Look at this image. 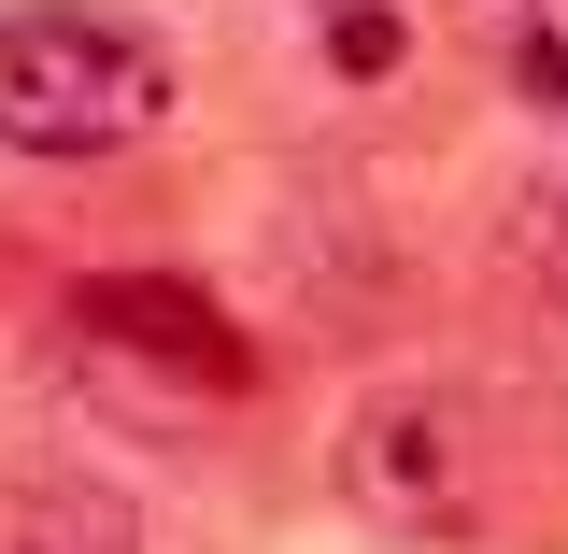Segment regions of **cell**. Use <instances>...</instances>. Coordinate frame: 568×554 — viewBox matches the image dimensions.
Segmentation results:
<instances>
[{"instance_id": "7a4b0ae2", "label": "cell", "mask_w": 568, "mask_h": 554, "mask_svg": "<svg viewBox=\"0 0 568 554\" xmlns=\"http://www.w3.org/2000/svg\"><path fill=\"white\" fill-rule=\"evenodd\" d=\"M342 484L384 526H455L469 512V426L440 413V399H369L355 441H342Z\"/></svg>"}, {"instance_id": "6da1fadb", "label": "cell", "mask_w": 568, "mask_h": 554, "mask_svg": "<svg viewBox=\"0 0 568 554\" xmlns=\"http://www.w3.org/2000/svg\"><path fill=\"white\" fill-rule=\"evenodd\" d=\"M171 114V58L129 14H85V0H29L0 14V142L14 157H114Z\"/></svg>"}, {"instance_id": "3957f363", "label": "cell", "mask_w": 568, "mask_h": 554, "mask_svg": "<svg viewBox=\"0 0 568 554\" xmlns=\"http://www.w3.org/2000/svg\"><path fill=\"white\" fill-rule=\"evenodd\" d=\"M511 100L540 129H568V0H526L511 14Z\"/></svg>"}]
</instances>
